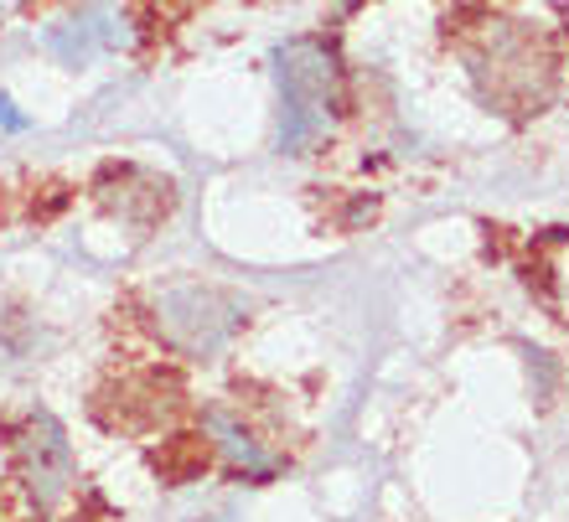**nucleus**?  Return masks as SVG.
Segmentation results:
<instances>
[{"label":"nucleus","instance_id":"7ed1b4c3","mask_svg":"<svg viewBox=\"0 0 569 522\" xmlns=\"http://www.w3.org/2000/svg\"><path fill=\"white\" fill-rule=\"evenodd\" d=\"M16 465H21V481H27V492L52 508L68 496L73 486V445H68V434L52 414H37L21 424V440H16Z\"/></svg>","mask_w":569,"mask_h":522},{"label":"nucleus","instance_id":"423d86ee","mask_svg":"<svg viewBox=\"0 0 569 522\" xmlns=\"http://www.w3.org/2000/svg\"><path fill=\"white\" fill-rule=\"evenodd\" d=\"M156 465H161L171 481H187V476H197V471L208 465V445L192 440V434H181V440H171V445L156 455Z\"/></svg>","mask_w":569,"mask_h":522},{"label":"nucleus","instance_id":"0eeeda50","mask_svg":"<svg viewBox=\"0 0 569 522\" xmlns=\"http://www.w3.org/2000/svg\"><path fill=\"white\" fill-rule=\"evenodd\" d=\"M0 124H6V130H27V120L16 114V104H11V99H0Z\"/></svg>","mask_w":569,"mask_h":522},{"label":"nucleus","instance_id":"6e6552de","mask_svg":"<svg viewBox=\"0 0 569 522\" xmlns=\"http://www.w3.org/2000/svg\"><path fill=\"white\" fill-rule=\"evenodd\" d=\"M559 11H565V21H569V0H559Z\"/></svg>","mask_w":569,"mask_h":522},{"label":"nucleus","instance_id":"f03ea898","mask_svg":"<svg viewBox=\"0 0 569 522\" xmlns=\"http://www.w3.org/2000/svg\"><path fill=\"white\" fill-rule=\"evenodd\" d=\"M156 327H161L166 347H177L187 358H212L243 327V305L208 284H177L156 300Z\"/></svg>","mask_w":569,"mask_h":522},{"label":"nucleus","instance_id":"39448f33","mask_svg":"<svg viewBox=\"0 0 569 522\" xmlns=\"http://www.w3.org/2000/svg\"><path fill=\"white\" fill-rule=\"evenodd\" d=\"M208 430L218 434V440H223V450L233 455V465H243L249 476H270V471H274V461L254 445V434L239 430V424H233V419H228L223 409H212V414H208Z\"/></svg>","mask_w":569,"mask_h":522},{"label":"nucleus","instance_id":"f257e3e1","mask_svg":"<svg viewBox=\"0 0 569 522\" xmlns=\"http://www.w3.org/2000/svg\"><path fill=\"white\" fill-rule=\"evenodd\" d=\"M280 150L290 155H306L311 145H321L337 120V104H342V73H337V58L331 47L300 37V42L280 47Z\"/></svg>","mask_w":569,"mask_h":522},{"label":"nucleus","instance_id":"20e7f679","mask_svg":"<svg viewBox=\"0 0 569 522\" xmlns=\"http://www.w3.org/2000/svg\"><path fill=\"white\" fill-rule=\"evenodd\" d=\"M124 42H130V31H124V16L114 6H83L78 16H68V21L47 31V52L68 62V68H83L93 52H109V47Z\"/></svg>","mask_w":569,"mask_h":522}]
</instances>
